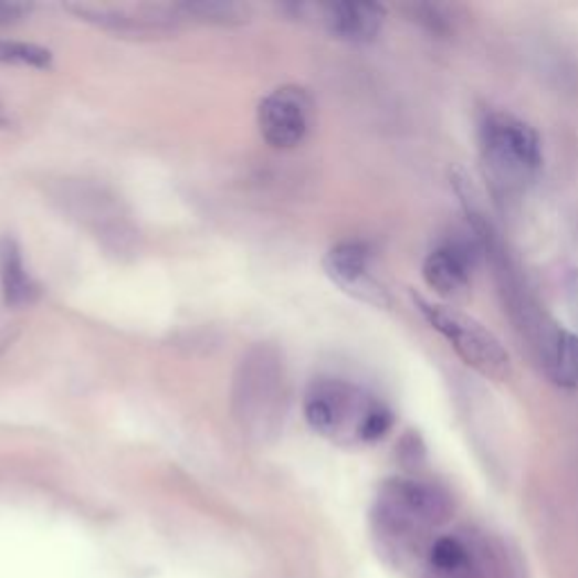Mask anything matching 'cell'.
<instances>
[{
	"instance_id": "obj_1",
	"label": "cell",
	"mask_w": 578,
	"mask_h": 578,
	"mask_svg": "<svg viewBox=\"0 0 578 578\" xmlns=\"http://www.w3.org/2000/svg\"><path fill=\"white\" fill-rule=\"evenodd\" d=\"M307 425L333 441L374 443L393 425L385 402L344 380L314 382L303 402Z\"/></svg>"
},
{
	"instance_id": "obj_2",
	"label": "cell",
	"mask_w": 578,
	"mask_h": 578,
	"mask_svg": "<svg viewBox=\"0 0 578 578\" xmlns=\"http://www.w3.org/2000/svg\"><path fill=\"white\" fill-rule=\"evenodd\" d=\"M480 151L486 177L504 192L524 190L543 168L538 132L513 114H488L480 127Z\"/></svg>"
},
{
	"instance_id": "obj_3",
	"label": "cell",
	"mask_w": 578,
	"mask_h": 578,
	"mask_svg": "<svg viewBox=\"0 0 578 578\" xmlns=\"http://www.w3.org/2000/svg\"><path fill=\"white\" fill-rule=\"evenodd\" d=\"M287 376L276 348L260 344L242 359L233 407L240 423L258 437L274 434L287 413Z\"/></svg>"
},
{
	"instance_id": "obj_4",
	"label": "cell",
	"mask_w": 578,
	"mask_h": 578,
	"mask_svg": "<svg viewBox=\"0 0 578 578\" xmlns=\"http://www.w3.org/2000/svg\"><path fill=\"white\" fill-rule=\"evenodd\" d=\"M416 305L425 322L448 339V344L470 369H475L477 374L495 382H504L511 378L513 364L508 350L480 322L450 305L432 303L420 296L416 298Z\"/></svg>"
},
{
	"instance_id": "obj_5",
	"label": "cell",
	"mask_w": 578,
	"mask_h": 578,
	"mask_svg": "<svg viewBox=\"0 0 578 578\" xmlns=\"http://www.w3.org/2000/svg\"><path fill=\"white\" fill-rule=\"evenodd\" d=\"M450 515V500L432 484L393 480L378 500L380 532L398 545L413 543L428 529L439 527Z\"/></svg>"
},
{
	"instance_id": "obj_6",
	"label": "cell",
	"mask_w": 578,
	"mask_h": 578,
	"mask_svg": "<svg viewBox=\"0 0 578 578\" xmlns=\"http://www.w3.org/2000/svg\"><path fill=\"white\" fill-rule=\"evenodd\" d=\"M57 199L73 218H77L86 229L93 231L102 244L114 253H129L136 249L138 233L118 197L86 181H66Z\"/></svg>"
},
{
	"instance_id": "obj_7",
	"label": "cell",
	"mask_w": 578,
	"mask_h": 578,
	"mask_svg": "<svg viewBox=\"0 0 578 578\" xmlns=\"http://www.w3.org/2000/svg\"><path fill=\"white\" fill-rule=\"evenodd\" d=\"M312 99L298 86H283L260 102V134L279 149L296 147L309 129Z\"/></svg>"
},
{
	"instance_id": "obj_8",
	"label": "cell",
	"mask_w": 578,
	"mask_h": 578,
	"mask_svg": "<svg viewBox=\"0 0 578 578\" xmlns=\"http://www.w3.org/2000/svg\"><path fill=\"white\" fill-rule=\"evenodd\" d=\"M326 272L328 276L344 287L376 305H387L389 298L385 290L371 276V251L361 242H341L326 255Z\"/></svg>"
},
{
	"instance_id": "obj_9",
	"label": "cell",
	"mask_w": 578,
	"mask_h": 578,
	"mask_svg": "<svg viewBox=\"0 0 578 578\" xmlns=\"http://www.w3.org/2000/svg\"><path fill=\"white\" fill-rule=\"evenodd\" d=\"M472 272V255L461 244H443L434 249L423 262V279L430 290L452 298L467 290Z\"/></svg>"
},
{
	"instance_id": "obj_10",
	"label": "cell",
	"mask_w": 578,
	"mask_h": 578,
	"mask_svg": "<svg viewBox=\"0 0 578 578\" xmlns=\"http://www.w3.org/2000/svg\"><path fill=\"white\" fill-rule=\"evenodd\" d=\"M385 14L378 3H330L324 8V23L337 39L366 43L382 30Z\"/></svg>"
},
{
	"instance_id": "obj_11",
	"label": "cell",
	"mask_w": 578,
	"mask_h": 578,
	"mask_svg": "<svg viewBox=\"0 0 578 578\" xmlns=\"http://www.w3.org/2000/svg\"><path fill=\"white\" fill-rule=\"evenodd\" d=\"M430 569L437 578H488L482 560L463 540L452 536L434 540L430 547Z\"/></svg>"
},
{
	"instance_id": "obj_12",
	"label": "cell",
	"mask_w": 578,
	"mask_h": 578,
	"mask_svg": "<svg viewBox=\"0 0 578 578\" xmlns=\"http://www.w3.org/2000/svg\"><path fill=\"white\" fill-rule=\"evenodd\" d=\"M0 285H3L8 305L32 303L39 294V287L23 262L21 246L12 238L0 240Z\"/></svg>"
},
{
	"instance_id": "obj_13",
	"label": "cell",
	"mask_w": 578,
	"mask_h": 578,
	"mask_svg": "<svg viewBox=\"0 0 578 578\" xmlns=\"http://www.w3.org/2000/svg\"><path fill=\"white\" fill-rule=\"evenodd\" d=\"M547 371L563 389L578 391V335L554 330L547 348Z\"/></svg>"
},
{
	"instance_id": "obj_14",
	"label": "cell",
	"mask_w": 578,
	"mask_h": 578,
	"mask_svg": "<svg viewBox=\"0 0 578 578\" xmlns=\"http://www.w3.org/2000/svg\"><path fill=\"white\" fill-rule=\"evenodd\" d=\"M0 64H14L48 71L52 66V52L48 48L23 43V41H0Z\"/></svg>"
},
{
	"instance_id": "obj_15",
	"label": "cell",
	"mask_w": 578,
	"mask_h": 578,
	"mask_svg": "<svg viewBox=\"0 0 578 578\" xmlns=\"http://www.w3.org/2000/svg\"><path fill=\"white\" fill-rule=\"evenodd\" d=\"M177 12L186 14V17H197L201 21L208 23H233V21H242V10L233 3H183L175 8Z\"/></svg>"
},
{
	"instance_id": "obj_16",
	"label": "cell",
	"mask_w": 578,
	"mask_h": 578,
	"mask_svg": "<svg viewBox=\"0 0 578 578\" xmlns=\"http://www.w3.org/2000/svg\"><path fill=\"white\" fill-rule=\"evenodd\" d=\"M28 12H30V8L23 3H14V0H0V25L19 21Z\"/></svg>"
},
{
	"instance_id": "obj_17",
	"label": "cell",
	"mask_w": 578,
	"mask_h": 578,
	"mask_svg": "<svg viewBox=\"0 0 578 578\" xmlns=\"http://www.w3.org/2000/svg\"><path fill=\"white\" fill-rule=\"evenodd\" d=\"M565 294H567V303H569V312L574 322L578 324V270H571L565 276Z\"/></svg>"
},
{
	"instance_id": "obj_18",
	"label": "cell",
	"mask_w": 578,
	"mask_h": 578,
	"mask_svg": "<svg viewBox=\"0 0 578 578\" xmlns=\"http://www.w3.org/2000/svg\"><path fill=\"white\" fill-rule=\"evenodd\" d=\"M3 116H6V112H3V102H0V123H3Z\"/></svg>"
}]
</instances>
